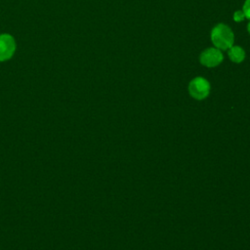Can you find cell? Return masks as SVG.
Wrapping results in <instances>:
<instances>
[{
  "instance_id": "obj_3",
  "label": "cell",
  "mask_w": 250,
  "mask_h": 250,
  "mask_svg": "<svg viewBox=\"0 0 250 250\" xmlns=\"http://www.w3.org/2000/svg\"><path fill=\"white\" fill-rule=\"evenodd\" d=\"M16 51L15 39L10 34L0 35V62H4L12 58Z\"/></svg>"
},
{
  "instance_id": "obj_8",
  "label": "cell",
  "mask_w": 250,
  "mask_h": 250,
  "mask_svg": "<svg viewBox=\"0 0 250 250\" xmlns=\"http://www.w3.org/2000/svg\"><path fill=\"white\" fill-rule=\"evenodd\" d=\"M247 30H248V32L250 33V22H249L248 25H247Z\"/></svg>"
},
{
  "instance_id": "obj_2",
  "label": "cell",
  "mask_w": 250,
  "mask_h": 250,
  "mask_svg": "<svg viewBox=\"0 0 250 250\" xmlns=\"http://www.w3.org/2000/svg\"><path fill=\"white\" fill-rule=\"evenodd\" d=\"M188 90H189V94L193 98L197 100H202L208 96L209 90H210V84L203 77H196L189 83Z\"/></svg>"
},
{
  "instance_id": "obj_7",
  "label": "cell",
  "mask_w": 250,
  "mask_h": 250,
  "mask_svg": "<svg viewBox=\"0 0 250 250\" xmlns=\"http://www.w3.org/2000/svg\"><path fill=\"white\" fill-rule=\"evenodd\" d=\"M244 18H245V15L241 11H236L233 15V19H234L235 21H241L244 20Z\"/></svg>"
},
{
  "instance_id": "obj_1",
  "label": "cell",
  "mask_w": 250,
  "mask_h": 250,
  "mask_svg": "<svg viewBox=\"0 0 250 250\" xmlns=\"http://www.w3.org/2000/svg\"><path fill=\"white\" fill-rule=\"evenodd\" d=\"M233 38L234 36L231 29L224 23H219L212 29V42L220 50H227L230 48L233 44Z\"/></svg>"
},
{
  "instance_id": "obj_6",
  "label": "cell",
  "mask_w": 250,
  "mask_h": 250,
  "mask_svg": "<svg viewBox=\"0 0 250 250\" xmlns=\"http://www.w3.org/2000/svg\"><path fill=\"white\" fill-rule=\"evenodd\" d=\"M243 13L245 15V18L250 19V0H246L243 5Z\"/></svg>"
},
{
  "instance_id": "obj_4",
  "label": "cell",
  "mask_w": 250,
  "mask_h": 250,
  "mask_svg": "<svg viewBox=\"0 0 250 250\" xmlns=\"http://www.w3.org/2000/svg\"><path fill=\"white\" fill-rule=\"evenodd\" d=\"M223 61V54L219 49L209 48L203 51L200 55V62L208 67H213L221 63Z\"/></svg>"
},
{
  "instance_id": "obj_5",
  "label": "cell",
  "mask_w": 250,
  "mask_h": 250,
  "mask_svg": "<svg viewBox=\"0 0 250 250\" xmlns=\"http://www.w3.org/2000/svg\"><path fill=\"white\" fill-rule=\"evenodd\" d=\"M229 57L233 62L239 63L245 59V52L239 46H231L229 50Z\"/></svg>"
}]
</instances>
